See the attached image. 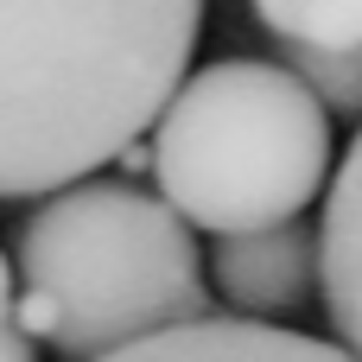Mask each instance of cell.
<instances>
[{"mask_svg": "<svg viewBox=\"0 0 362 362\" xmlns=\"http://www.w3.org/2000/svg\"><path fill=\"white\" fill-rule=\"evenodd\" d=\"M13 318V261L0 255V325Z\"/></svg>", "mask_w": 362, "mask_h": 362, "instance_id": "cell-10", "label": "cell"}, {"mask_svg": "<svg viewBox=\"0 0 362 362\" xmlns=\"http://www.w3.org/2000/svg\"><path fill=\"white\" fill-rule=\"evenodd\" d=\"M153 185L185 229L261 235L305 223L337 146L312 89L267 57H216L172 89L153 121Z\"/></svg>", "mask_w": 362, "mask_h": 362, "instance_id": "cell-3", "label": "cell"}, {"mask_svg": "<svg viewBox=\"0 0 362 362\" xmlns=\"http://www.w3.org/2000/svg\"><path fill=\"white\" fill-rule=\"evenodd\" d=\"M286 70L312 89V102L325 115H356L362 121V51H293L286 45Z\"/></svg>", "mask_w": 362, "mask_h": 362, "instance_id": "cell-8", "label": "cell"}, {"mask_svg": "<svg viewBox=\"0 0 362 362\" xmlns=\"http://www.w3.org/2000/svg\"><path fill=\"white\" fill-rule=\"evenodd\" d=\"M102 362H356L325 337L286 331V325H248V318H204L165 337H146L134 350H115Z\"/></svg>", "mask_w": 362, "mask_h": 362, "instance_id": "cell-6", "label": "cell"}, {"mask_svg": "<svg viewBox=\"0 0 362 362\" xmlns=\"http://www.w3.org/2000/svg\"><path fill=\"white\" fill-rule=\"evenodd\" d=\"M210 280L235 305V318H248V325L299 318L318 299V229L280 223L261 235H229L210 255Z\"/></svg>", "mask_w": 362, "mask_h": 362, "instance_id": "cell-4", "label": "cell"}, {"mask_svg": "<svg viewBox=\"0 0 362 362\" xmlns=\"http://www.w3.org/2000/svg\"><path fill=\"white\" fill-rule=\"evenodd\" d=\"M121 165H127V172H153V153H146V146H140V140H134V146H127V153H121Z\"/></svg>", "mask_w": 362, "mask_h": 362, "instance_id": "cell-11", "label": "cell"}, {"mask_svg": "<svg viewBox=\"0 0 362 362\" xmlns=\"http://www.w3.org/2000/svg\"><path fill=\"white\" fill-rule=\"evenodd\" d=\"M197 32V0H0V197H57L121 159Z\"/></svg>", "mask_w": 362, "mask_h": 362, "instance_id": "cell-1", "label": "cell"}, {"mask_svg": "<svg viewBox=\"0 0 362 362\" xmlns=\"http://www.w3.org/2000/svg\"><path fill=\"white\" fill-rule=\"evenodd\" d=\"M13 331L76 362L216 318L191 229L127 178H83L45 197L13 248Z\"/></svg>", "mask_w": 362, "mask_h": 362, "instance_id": "cell-2", "label": "cell"}, {"mask_svg": "<svg viewBox=\"0 0 362 362\" xmlns=\"http://www.w3.org/2000/svg\"><path fill=\"white\" fill-rule=\"evenodd\" d=\"M318 293L337 331V350L362 362V127L331 172L325 229H318Z\"/></svg>", "mask_w": 362, "mask_h": 362, "instance_id": "cell-5", "label": "cell"}, {"mask_svg": "<svg viewBox=\"0 0 362 362\" xmlns=\"http://www.w3.org/2000/svg\"><path fill=\"white\" fill-rule=\"evenodd\" d=\"M255 19L293 51H362V0H261Z\"/></svg>", "mask_w": 362, "mask_h": 362, "instance_id": "cell-7", "label": "cell"}, {"mask_svg": "<svg viewBox=\"0 0 362 362\" xmlns=\"http://www.w3.org/2000/svg\"><path fill=\"white\" fill-rule=\"evenodd\" d=\"M0 362H38V350H32L13 325H0Z\"/></svg>", "mask_w": 362, "mask_h": 362, "instance_id": "cell-9", "label": "cell"}]
</instances>
